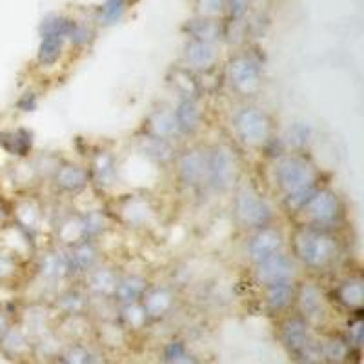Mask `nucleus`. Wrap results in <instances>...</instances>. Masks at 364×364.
<instances>
[{
	"mask_svg": "<svg viewBox=\"0 0 364 364\" xmlns=\"http://www.w3.org/2000/svg\"><path fill=\"white\" fill-rule=\"evenodd\" d=\"M281 339L288 353L299 364H323L321 341L311 333V324H308L299 314L282 321Z\"/></svg>",
	"mask_w": 364,
	"mask_h": 364,
	"instance_id": "3",
	"label": "nucleus"
},
{
	"mask_svg": "<svg viewBox=\"0 0 364 364\" xmlns=\"http://www.w3.org/2000/svg\"><path fill=\"white\" fill-rule=\"evenodd\" d=\"M333 299L337 304L350 311H359L364 301V282L359 275H348L341 279L333 288Z\"/></svg>",
	"mask_w": 364,
	"mask_h": 364,
	"instance_id": "18",
	"label": "nucleus"
},
{
	"mask_svg": "<svg viewBox=\"0 0 364 364\" xmlns=\"http://www.w3.org/2000/svg\"><path fill=\"white\" fill-rule=\"evenodd\" d=\"M57 364H64V363H63V360H58V363H57Z\"/></svg>",
	"mask_w": 364,
	"mask_h": 364,
	"instance_id": "48",
	"label": "nucleus"
},
{
	"mask_svg": "<svg viewBox=\"0 0 364 364\" xmlns=\"http://www.w3.org/2000/svg\"><path fill=\"white\" fill-rule=\"evenodd\" d=\"M237 178V166L226 146H213L206 151V184L211 190L224 193L232 190Z\"/></svg>",
	"mask_w": 364,
	"mask_h": 364,
	"instance_id": "8",
	"label": "nucleus"
},
{
	"mask_svg": "<svg viewBox=\"0 0 364 364\" xmlns=\"http://www.w3.org/2000/svg\"><path fill=\"white\" fill-rule=\"evenodd\" d=\"M9 326H11V317H9L8 311L0 308V343L4 339L6 331L9 330Z\"/></svg>",
	"mask_w": 364,
	"mask_h": 364,
	"instance_id": "46",
	"label": "nucleus"
},
{
	"mask_svg": "<svg viewBox=\"0 0 364 364\" xmlns=\"http://www.w3.org/2000/svg\"><path fill=\"white\" fill-rule=\"evenodd\" d=\"M275 184L291 211H301L318 188V171L301 154L282 155L273 170Z\"/></svg>",
	"mask_w": 364,
	"mask_h": 364,
	"instance_id": "1",
	"label": "nucleus"
},
{
	"mask_svg": "<svg viewBox=\"0 0 364 364\" xmlns=\"http://www.w3.org/2000/svg\"><path fill=\"white\" fill-rule=\"evenodd\" d=\"M233 215L237 223L248 230H261L272 226L273 208L264 195H261L250 184L240 186L233 197Z\"/></svg>",
	"mask_w": 364,
	"mask_h": 364,
	"instance_id": "4",
	"label": "nucleus"
},
{
	"mask_svg": "<svg viewBox=\"0 0 364 364\" xmlns=\"http://www.w3.org/2000/svg\"><path fill=\"white\" fill-rule=\"evenodd\" d=\"M141 304L146 311L148 321H159L166 317L175 306V294L170 286H154L142 295Z\"/></svg>",
	"mask_w": 364,
	"mask_h": 364,
	"instance_id": "15",
	"label": "nucleus"
},
{
	"mask_svg": "<svg viewBox=\"0 0 364 364\" xmlns=\"http://www.w3.org/2000/svg\"><path fill=\"white\" fill-rule=\"evenodd\" d=\"M228 84L239 97H255L262 87V66L253 55L233 57L226 70Z\"/></svg>",
	"mask_w": 364,
	"mask_h": 364,
	"instance_id": "6",
	"label": "nucleus"
},
{
	"mask_svg": "<svg viewBox=\"0 0 364 364\" xmlns=\"http://www.w3.org/2000/svg\"><path fill=\"white\" fill-rule=\"evenodd\" d=\"M80 220V233H82V240L97 239L106 228V219L100 211H87L84 215L79 217Z\"/></svg>",
	"mask_w": 364,
	"mask_h": 364,
	"instance_id": "32",
	"label": "nucleus"
},
{
	"mask_svg": "<svg viewBox=\"0 0 364 364\" xmlns=\"http://www.w3.org/2000/svg\"><path fill=\"white\" fill-rule=\"evenodd\" d=\"M148 290V281L142 275H136V273H129L117 281L115 291H113V297L119 304H132V302H139L142 299V295Z\"/></svg>",
	"mask_w": 364,
	"mask_h": 364,
	"instance_id": "23",
	"label": "nucleus"
},
{
	"mask_svg": "<svg viewBox=\"0 0 364 364\" xmlns=\"http://www.w3.org/2000/svg\"><path fill=\"white\" fill-rule=\"evenodd\" d=\"M297 286L294 281H281L264 286V304L272 314H282L295 302Z\"/></svg>",
	"mask_w": 364,
	"mask_h": 364,
	"instance_id": "19",
	"label": "nucleus"
},
{
	"mask_svg": "<svg viewBox=\"0 0 364 364\" xmlns=\"http://www.w3.org/2000/svg\"><path fill=\"white\" fill-rule=\"evenodd\" d=\"M21 257L0 246V284H8L18 275Z\"/></svg>",
	"mask_w": 364,
	"mask_h": 364,
	"instance_id": "35",
	"label": "nucleus"
},
{
	"mask_svg": "<svg viewBox=\"0 0 364 364\" xmlns=\"http://www.w3.org/2000/svg\"><path fill=\"white\" fill-rule=\"evenodd\" d=\"M120 217L129 228H144L154 219V208L149 206L144 197H128L120 204Z\"/></svg>",
	"mask_w": 364,
	"mask_h": 364,
	"instance_id": "21",
	"label": "nucleus"
},
{
	"mask_svg": "<svg viewBox=\"0 0 364 364\" xmlns=\"http://www.w3.org/2000/svg\"><path fill=\"white\" fill-rule=\"evenodd\" d=\"M9 219H11V206L6 200L0 199V228L9 224Z\"/></svg>",
	"mask_w": 364,
	"mask_h": 364,
	"instance_id": "47",
	"label": "nucleus"
},
{
	"mask_svg": "<svg viewBox=\"0 0 364 364\" xmlns=\"http://www.w3.org/2000/svg\"><path fill=\"white\" fill-rule=\"evenodd\" d=\"M353 348L344 336H328L321 339V363L323 364H348Z\"/></svg>",
	"mask_w": 364,
	"mask_h": 364,
	"instance_id": "24",
	"label": "nucleus"
},
{
	"mask_svg": "<svg viewBox=\"0 0 364 364\" xmlns=\"http://www.w3.org/2000/svg\"><path fill=\"white\" fill-rule=\"evenodd\" d=\"M363 318L357 315L353 321H350L348 323V331H346V341L350 343V346L352 348H360V344H363Z\"/></svg>",
	"mask_w": 364,
	"mask_h": 364,
	"instance_id": "43",
	"label": "nucleus"
},
{
	"mask_svg": "<svg viewBox=\"0 0 364 364\" xmlns=\"http://www.w3.org/2000/svg\"><path fill=\"white\" fill-rule=\"evenodd\" d=\"M17 106H18V109H21V112H26V113L35 112V109H37V106H38L37 95H35L33 91H26L24 95L18 99Z\"/></svg>",
	"mask_w": 364,
	"mask_h": 364,
	"instance_id": "45",
	"label": "nucleus"
},
{
	"mask_svg": "<svg viewBox=\"0 0 364 364\" xmlns=\"http://www.w3.org/2000/svg\"><path fill=\"white\" fill-rule=\"evenodd\" d=\"M311 132L306 124H294L288 129V144L294 146L295 149L306 148V144L310 142Z\"/></svg>",
	"mask_w": 364,
	"mask_h": 364,
	"instance_id": "41",
	"label": "nucleus"
},
{
	"mask_svg": "<svg viewBox=\"0 0 364 364\" xmlns=\"http://www.w3.org/2000/svg\"><path fill=\"white\" fill-rule=\"evenodd\" d=\"M93 29L87 28L86 24H80V22H75L73 29H71L68 41H71V44L77 46V48H84V46L90 44L93 41Z\"/></svg>",
	"mask_w": 364,
	"mask_h": 364,
	"instance_id": "42",
	"label": "nucleus"
},
{
	"mask_svg": "<svg viewBox=\"0 0 364 364\" xmlns=\"http://www.w3.org/2000/svg\"><path fill=\"white\" fill-rule=\"evenodd\" d=\"M38 269H41L42 279H46V281L50 282L60 281V279H64L66 275H70V272H68L66 252H58V250H55V252L46 253V255L42 257Z\"/></svg>",
	"mask_w": 364,
	"mask_h": 364,
	"instance_id": "29",
	"label": "nucleus"
},
{
	"mask_svg": "<svg viewBox=\"0 0 364 364\" xmlns=\"http://www.w3.org/2000/svg\"><path fill=\"white\" fill-rule=\"evenodd\" d=\"M119 277L108 266H95L87 273V286H90L91 294L99 295V297H113L115 286Z\"/></svg>",
	"mask_w": 364,
	"mask_h": 364,
	"instance_id": "27",
	"label": "nucleus"
},
{
	"mask_svg": "<svg viewBox=\"0 0 364 364\" xmlns=\"http://www.w3.org/2000/svg\"><path fill=\"white\" fill-rule=\"evenodd\" d=\"M282 250H284V237L277 228L273 226L255 230V233L246 245V253H248V259L253 264L264 261V259L282 252Z\"/></svg>",
	"mask_w": 364,
	"mask_h": 364,
	"instance_id": "10",
	"label": "nucleus"
},
{
	"mask_svg": "<svg viewBox=\"0 0 364 364\" xmlns=\"http://www.w3.org/2000/svg\"><path fill=\"white\" fill-rule=\"evenodd\" d=\"M304 213L310 226L328 230V228L336 226L343 215V206L337 197L336 191L328 190V188H317L315 193L311 195L304 208L301 210Z\"/></svg>",
	"mask_w": 364,
	"mask_h": 364,
	"instance_id": "7",
	"label": "nucleus"
},
{
	"mask_svg": "<svg viewBox=\"0 0 364 364\" xmlns=\"http://www.w3.org/2000/svg\"><path fill=\"white\" fill-rule=\"evenodd\" d=\"M60 360H63L64 364H95L93 353H91L87 348L79 346V344L68 348L66 353H64Z\"/></svg>",
	"mask_w": 364,
	"mask_h": 364,
	"instance_id": "40",
	"label": "nucleus"
},
{
	"mask_svg": "<svg viewBox=\"0 0 364 364\" xmlns=\"http://www.w3.org/2000/svg\"><path fill=\"white\" fill-rule=\"evenodd\" d=\"M197 17L219 18L226 11V0H195Z\"/></svg>",
	"mask_w": 364,
	"mask_h": 364,
	"instance_id": "39",
	"label": "nucleus"
},
{
	"mask_svg": "<svg viewBox=\"0 0 364 364\" xmlns=\"http://www.w3.org/2000/svg\"><path fill=\"white\" fill-rule=\"evenodd\" d=\"M232 126L237 139L248 148H262L272 141V120L261 108L245 106L237 109Z\"/></svg>",
	"mask_w": 364,
	"mask_h": 364,
	"instance_id": "5",
	"label": "nucleus"
},
{
	"mask_svg": "<svg viewBox=\"0 0 364 364\" xmlns=\"http://www.w3.org/2000/svg\"><path fill=\"white\" fill-rule=\"evenodd\" d=\"M250 9V0H226V11L230 13L232 21L240 22L246 17Z\"/></svg>",
	"mask_w": 364,
	"mask_h": 364,
	"instance_id": "44",
	"label": "nucleus"
},
{
	"mask_svg": "<svg viewBox=\"0 0 364 364\" xmlns=\"http://www.w3.org/2000/svg\"><path fill=\"white\" fill-rule=\"evenodd\" d=\"M128 9V0H104L102 9H100V22L104 26L119 24Z\"/></svg>",
	"mask_w": 364,
	"mask_h": 364,
	"instance_id": "36",
	"label": "nucleus"
},
{
	"mask_svg": "<svg viewBox=\"0 0 364 364\" xmlns=\"http://www.w3.org/2000/svg\"><path fill=\"white\" fill-rule=\"evenodd\" d=\"M162 359H164V364H199L197 357L181 341H171L170 344H166Z\"/></svg>",
	"mask_w": 364,
	"mask_h": 364,
	"instance_id": "33",
	"label": "nucleus"
},
{
	"mask_svg": "<svg viewBox=\"0 0 364 364\" xmlns=\"http://www.w3.org/2000/svg\"><path fill=\"white\" fill-rule=\"evenodd\" d=\"M148 132L149 135L166 139V141H173L178 135L177 122H175L173 109L170 108H159L155 109L148 119Z\"/></svg>",
	"mask_w": 364,
	"mask_h": 364,
	"instance_id": "26",
	"label": "nucleus"
},
{
	"mask_svg": "<svg viewBox=\"0 0 364 364\" xmlns=\"http://www.w3.org/2000/svg\"><path fill=\"white\" fill-rule=\"evenodd\" d=\"M184 31H186L190 41L211 42V44H217L224 37V28L219 22V18L195 17L186 22Z\"/></svg>",
	"mask_w": 364,
	"mask_h": 364,
	"instance_id": "20",
	"label": "nucleus"
},
{
	"mask_svg": "<svg viewBox=\"0 0 364 364\" xmlns=\"http://www.w3.org/2000/svg\"><path fill=\"white\" fill-rule=\"evenodd\" d=\"M178 135H195L203 126V108L197 99H181L173 109Z\"/></svg>",
	"mask_w": 364,
	"mask_h": 364,
	"instance_id": "17",
	"label": "nucleus"
},
{
	"mask_svg": "<svg viewBox=\"0 0 364 364\" xmlns=\"http://www.w3.org/2000/svg\"><path fill=\"white\" fill-rule=\"evenodd\" d=\"M0 146L8 151V154L15 155V157H26L31 151L33 146V139L28 129H17V132L0 133Z\"/></svg>",
	"mask_w": 364,
	"mask_h": 364,
	"instance_id": "30",
	"label": "nucleus"
},
{
	"mask_svg": "<svg viewBox=\"0 0 364 364\" xmlns=\"http://www.w3.org/2000/svg\"><path fill=\"white\" fill-rule=\"evenodd\" d=\"M142 151L148 159L159 162V164H166L175 159V149L171 141L166 139H159V136L148 135L144 142H142Z\"/></svg>",
	"mask_w": 364,
	"mask_h": 364,
	"instance_id": "31",
	"label": "nucleus"
},
{
	"mask_svg": "<svg viewBox=\"0 0 364 364\" xmlns=\"http://www.w3.org/2000/svg\"><path fill=\"white\" fill-rule=\"evenodd\" d=\"M295 302H297L299 311H301L299 315L308 324H317L326 317V301H324L321 290L315 284H311V282L297 288Z\"/></svg>",
	"mask_w": 364,
	"mask_h": 364,
	"instance_id": "12",
	"label": "nucleus"
},
{
	"mask_svg": "<svg viewBox=\"0 0 364 364\" xmlns=\"http://www.w3.org/2000/svg\"><path fill=\"white\" fill-rule=\"evenodd\" d=\"M0 350H2L8 357H13V359L28 355V352L31 350L29 333L22 326H13L11 324L9 330L6 331L2 343H0Z\"/></svg>",
	"mask_w": 364,
	"mask_h": 364,
	"instance_id": "28",
	"label": "nucleus"
},
{
	"mask_svg": "<svg viewBox=\"0 0 364 364\" xmlns=\"http://www.w3.org/2000/svg\"><path fill=\"white\" fill-rule=\"evenodd\" d=\"M294 253L306 268L321 272L339 257V242L328 230L306 226L294 237Z\"/></svg>",
	"mask_w": 364,
	"mask_h": 364,
	"instance_id": "2",
	"label": "nucleus"
},
{
	"mask_svg": "<svg viewBox=\"0 0 364 364\" xmlns=\"http://www.w3.org/2000/svg\"><path fill=\"white\" fill-rule=\"evenodd\" d=\"M58 306L64 314L68 315H79L82 314V310L86 308V299H84L82 294L79 291L70 290L66 294L60 295V301H58Z\"/></svg>",
	"mask_w": 364,
	"mask_h": 364,
	"instance_id": "38",
	"label": "nucleus"
},
{
	"mask_svg": "<svg viewBox=\"0 0 364 364\" xmlns=\"http://www.w3.org/2000/svg\"><path fill=\"white\" fill-rule=\"evenodd\" d=\"M68 37L57 31H41V44H38L37 60L41 66L51 68L58 63V58L63 57L64 44Z\"/></svg>",
	"mask_w": 364,
	"mask_h": 364,
	"instance_id": "22",
	"label": "nucleus"
},
{
	"mask_svg": "<svg viewBox=\"0 0 364 364\" xmlns=\"http://www.w3.org/2000/svg\"><path fill=\"white\" fill-rule=\"evenodd\" d=\"M255 277L262 286L273 284L281 281H294L295 279V262L288 253L282 252L268 257L264 261L255 264Z\"/></svg>",
	"mask_w": 364,
	"mask_h": 364,
	"instance_id": "9",
	"label": "nucleus"
},
{
	"mask_svg": "<svg viewBox=\"0 0 364 364\" xmlns=\"http://www.w3.org/2000/svg\"><path fill=\"white\" fill-rule=\"evenodd\" d=\"M178 181L186 188H199L206 182V154L200 149H188L177 161Z\"/></svg>",
	"mask_w": 364,
	"mask_h": 364,
	"instance_id": "11",
	"label": "nucleus"
},
{
	"mask_svg": "<svg viewBox=\"0 0 364 364\" xmlns=\"http://www.w3.org/2000/svg\"><path fill=\"white\" fill-rule=\"evenodd\" d=\"M219 48L217 44L200 41H190L184 44V60L188 64V70L191 71H210L219 63Z\"/></svg>",
	"mask_w": 364,
	"mask_h": 364,
	"instance_id": "13",
	"label": "nucleus"
},
{
	"mask_svg": "<svg viewBox=\"0 0 364 364\" xmlns=\"http://www.w3.org/2000/svg\"><path fill=\"white\" fill-rule=\"evenodd\" d=\"M122 321L128 328L132 330H141L148 323V317H146V311L142 308L141 301L132 302V304H124L122 306Z\"/></svg>",
	"mask_w": 364,
	"mask_h": 364,
	"instance_id": "37",
	"label": "nucleus"
},
{
	"mask_svg": "<svg viewBox=\"0 0 364 364\" xmlns=\"http://www.w3.org/2000/svg\"><path fill=\"white\" fill-rule=\"evenodd\" d=\"M53 184L58 191L77 195L90 184V171L80 164L64 162L53 171Z\"/></svg>",
	"mask_w": 364,
	"mask_h": 364,
	"instance_id": "14",
	"label": "nucleus"
},
{
	"mask_svg": "<svg viewBox=\"0 0 364 364\" xmlns=\"http://www.w3.org/2000/svg\"><path fill=\"white\" fill-rule=\"evenodd\" d=\"M90 177L99 188H112L117 178V159L109 151H99L91 161Z\"/></svg>",
	"mask_w": 364,
	"mask_h": 364,
	"instance_id": "25",
	"label": "nucleus"
},
{
	"mask_svg": "<svg viewBox=\"0 0 364 364\" xmlns=\"http://www.w3.org/2000/svg\"><path fill=\"white\" fill-rule=\"evenodd\" d=\"M173 87L181 93V99H197L199 84L195 82L191 70H175L173 71Z\"/></svg>",
	"mask_w": 364,
	"mask_h": 364,
	"instance_id": "34",
	"label": "nucleus"
},
{
	"mask_svg": "<svg viewBox=\"0 0 364 364\" xmlns=\"http://www.w3.org/2000/svg\"><path fill=\"white\" fill-rule=\"evenodd\" d=\"M66 259L70 275H77V273L87 275L99 262V252L91 240H80L71 245V248L66 252Z\"/></svg>",
	"mask_w": 364,
	"mask_h": 364,
	"instance_id": "16",
	"label": "nucleus"
}]
</instances>
